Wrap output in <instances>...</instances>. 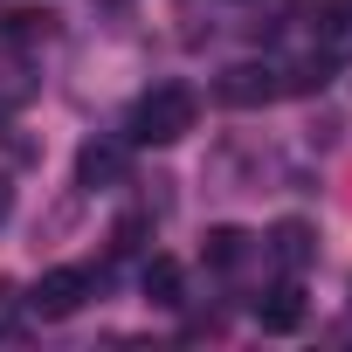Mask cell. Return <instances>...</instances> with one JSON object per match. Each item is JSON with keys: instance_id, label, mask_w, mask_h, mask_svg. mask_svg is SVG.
Segmentation results:
<instances>
[{"instance_id": "1", "label": "cell", "mask_w": 352, "mask_h": 352, "mask_svg": "<svg viewBox=\"0 0 352 352\" xmlns=\"http://www.w3.org/2000/svg\"><path fill=\"white\" fill-rule=\"evenodd\" d=\"M194 118H201V97L187 83H159L131 104V138L138 145H180L194 131Z\"/></svg>"}, {"instance_id": "2", "label": "cell", "mask_w": 352, "mask_h": 352, "mask_svg": "<svg viewBox=\"0 0 352 352\" xmlns=\"http://www.w3.org/2000/svg\"><path fill=\"white\" fill-rule=\"evenodd\" d=\"M83 297H90V270H76V263H63V270H49L42 283H35V297H28V311L35 318H76L83 311Z\"/></svg>"}, {"instance_id": "3", "label": "cell", "mask_w": 352, "mask_h": 352, "mask_svg": "<svg viewBox=\"0 0 352 352\" xmlns=\"http://www.w3.org/2000/svg\"><path fill=\"white\" fill-rule=\"evenodd\" d=\"M283 97V69L276 63H235L228 76H221V104H276Z\"/></svg>"}, {"instance_id": "4", "label": "cell", "mask_w": 352, "mask_h": 352, "mask_svg": "<svg viewBox=\"0 0 352 352\" xmlns=\"http://www.w3.org/2000/svg\"><path fill=\"white\" fill-rule=\"evenodd\" d=\"M124 166H131V152H124L118 138H90V145L76 152V187H90V194H97V187H118Z\"/></svg>"}, {"instance_id": "5", "label": "cell", "mask_w": 352, "mask_h": 352, "mask_svg": "<svg viewBox=\"0 0 352 352\" xmlns=\"http://www.w3.org/2000/svg\"><path fill=\"white\" fill-rule=\"evenodd\" d=\"M138 290H145V304H159V311H180V304H187V270L173 263V256H145Z\"/></svg>"}, {"instance_id": "6", "label": "cell", "mask_w": 352, "mask_h": 352, "mask_svg": "<svg viewBox=\"0 0 352 352\" xmlns=\"http://www.w3.org/2000/svg\"><path fill=\"white\" fill-rule=\"evenodd\" d=\"M318 56L331 63H352V0H318Z\"/></svg>"}, {"instance_id": "7", "label": "cell", "mask_w": 352, "mask_h": 352, "mask_svg": "<svg viewBox=\"0 0 352 352\" xmlns=\"http://www.w3.org/2000/svg\"><path fill=\"white\" fill-rule=\"evenodd\" d=\"M270 256H276V263L297 276V270L318 256V235H311V221H276V228H270Z\"/></svg>"}, {"instance_id": "8", "label": "cell", "mask_w": 352, "mask_h": 352, "mask_svg": "<svg viewBox=\"0 0 352 352\" xmlns=\"http://www.w3.org/2000/svg\"><path fill=\"white\" fill-rule=\"evenodd\" d=\"M256 318H263V331H297V324H304V290H297V276L276 283L270 297H256Z\"/></svg>"}, {"instance_id": "9", "label": "cell", "mask_w": 352, "mask_h": 352, "mask_svg": "<svg viewBox=\"0 0 352 352\" xmlns=\"http://www.w3.org/2000/svg\"><path fill=\"white\" fill-rule=\"evenodd\" d=\"M49 35H56V14L49 8H8V14H0V42H14V49H35Z\"/></svg>"}, {"instance_id": "10", "label": "cell", "mask_w": 352, "mask_h": 352, "mask_svg": "<svg viewBox=\"0 0 352 352\" xmlns=\"http://www.w3.org/2000/svg\"><path fill=\"white\" fill-rule=\"evenodd\" d=\"M242 242H249V235H242V228H214V235H208V249H201V256H208V263H214V270H235V263H242Z\"/></svg>"}, {"instance_id": "11", "label": "cell", "mask_w": 352, "mask_h": 352, "mask_svg": "<svg viewBox=\"0 0 352 352\" xmlns=\"http://www.w3.org/2000/svg\"><path fill=\"white\" fill-rule=\"evenodd\" d=\"M111 249H118V256H138V249H145V214H124V221L111 228Z\"/></svg>"}, {"instance_id": "12", "label": "cell", "mask_w": 352, "mask_h": 352, "mask_svg": "<svg viewBox=\"0 0 352 352\" xmlns=\"http://www.w3.org/2000/svg\"><path fill=\"white\" fill-rule=\"evenodd\" d=\"M14 214V187H8V173H0V221Z\"/></svg>"}]
</instances>
